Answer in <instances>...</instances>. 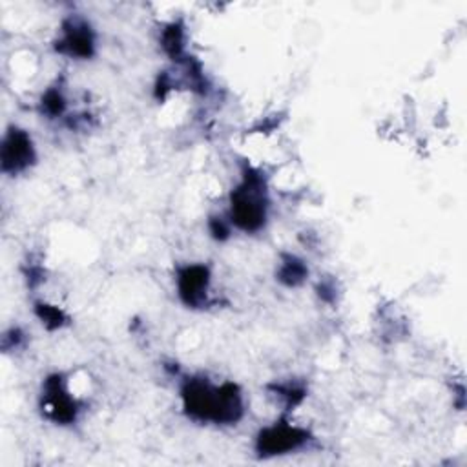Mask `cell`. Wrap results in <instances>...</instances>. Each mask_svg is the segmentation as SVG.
I'll use <instances>...</instances> for the list:
<instances>
[{
  "label": "cell",
  "mask_w": 467,
  "mask_h": 467,
  "mask_svg": "<svg viewBox=\"0 0 467 467\" xmlns=\"http://www.w3.org/2000/svg\"><path fill=\"white\" fill-rule=\"evenodd\" d=\"M184 414L199 423L234 425L243 418V394L235 383L213 385L206 378H188L181 387Z\"/></svg>",
  "instance_id": "obj_1"
},
{
  "label": "cell",
  "mask_w": 467,
  "mask_h": 467,
  "mask_svg": "<svg viewBox=\"0 0 467 467\" xmlns=\"http://www.w3.org/2000/svg\"><path fill=\"white\" fill-rule=\"evenodd\" d=\"M268 199L263 175L248 168L243 181L230 193V223L243 232L254 234L266 224Z\"/></svg>",
  "instance_id": "obj_2"
},
{
  "label": "cell",
  "mask_w": 467,
  "mask_h": 467,
  "mask_svg": "<svg viewBox=\"0 0 467 467\" xmlns=\"http://www.w3.org/2000/svg\"><path fill=\"white\" fill-rule=\"evenodd\" d=\"M310 432L305 427L294 425L286 420H279L268 427H263L255 436V452L259 458H272L294 452L306 445Z\"/></svg>",
  "instance_id": "obj_3"
},
{
  "label": "cell",
  "mask_w": 467,
  "mask_h": 467,
  "mask_svg": "<svg viewBox=\"0 0 467 467\" xmlns=\"http://www.w3.org/2000/svg\"><path fill=\"white\" fill-rule=\"evenodd\" d=\"M36 161V150L31 135L18 128L9 126L2 139L0 148V168L5 175H18L31 168Z\"/></svg>",
  "instance_id": "obj_4"
},
{
  "label": "cell",
  "mask_w": 467,
  "mask_h": 467,
  "mask_svg": "<svg viewBox=\"0 0 467 467\" xmlns=\"http://www.w3.org/2000/svg\"><path fill=\"white\" fill-rule=\"evenodd\" d=\"M42 407L47 418L58 425H69L77 420L80 403L66 387L62 374H51L42 385Z\"/></svg>",
  "instance_id": "obj_5"
},
{
  "label": "cell",
  "mask_w": 467,
  "mask_h": 467,
  "mask_svg": "<svg viewBox=\"0 0 467 467\" xmlns=\"http://www.w3.org/2000/svg\"><path fill=\"white\" fill-rule=\"evenodd\" d=\"M55 49L71 58H91L95 55V35L88 22L69 18L62 24V35L55 44Z\"/></svg>",
  "instance_id": "obj_6"
},
{
  "label": "cell",
  "mask_w": 467,
  "mask_h": 467,
  "mask_svg": "<svg viewBox=\"0 0 467 467\" xmlns=\"http://www.w3.org/2000/svg\"><path fill=\"white\" fill-rule=\"evenodd\" d=\"M177 294L186 306H204L210 290V270L204 265L192 263L177 272Z\"/></svg>",
  "instance_id": "obj_7"
},
{
  "label": "cell",
  "mask_w": 467,
  "mask_h": 467,
  "mask_svg": "<svg viewBox=\"0 0 467 467\" xmlns=\"http://www.w3.org/2000/svg\"><path fill=\"white\" fill-rule=\"evenodd\" d=\"M275 277L285 286L294 288V286H299L305 283V279L308 277V266L305 265L303 259H299L292 254H285L281 257V265L277 268Z\"/></svg>",
  "instance_id": "obj_8"
},
{
  "label": "cell",
  "mask_w": 467,
  "mask_h": 467,
  "mask_svg": "<svg viewBox=\"0 0 467 467\" xmlns=\"http://www.w3.org/2000/svg\"><path fill=\"white\" fill-rule=\"evenodd\" d=\"M35 314L40 319V323L49 330L62 328L67 323L66 312L62 308H58L57 305H49L46 301H36L35 303Z\"/></svg>",
  "instance_id": "obj_9"
},
{
  "label": "cell",
  "mask_w": 467,
  "mask_h": 467,
  "mask_svg": "<svg viewBox=\"0 0 467 467\" xmlns=\"http://www.w3.org/2000/svg\"><path fill=\"white\" fill-rule=\"evenodd\" d=\"M162 47L173 60H181L184 55V31L181 24L173 22L162 31Z\"/></svg>",
  "instance_id": "obj_10"
},
{
  "label": "cell",
  "mask_w": 467,
  "mask_h": 467,
  "mask_svg": "<svg viewBox=\"0 0 467 467\" xmlns=\"http://www.w3.org/2000/svg\"><path fill=\"white\" fill-rule=\"evenodd\" d=\"M40 109L46 113L49 119H55L64 113L66 109V97L58 88H49L42 99H40Z\"/></svg>",
  "instance_id": "obj_11"
},
{
  "label": "cell",
  "mask_w": 467,
  "mask_h": 467,
  "mask_svg": "<svg viewBox=\"0 0 467 467\" xmlns=\"http://www.w3.org/2000/svg\"><path fill=\"white\" fill-rule=\"evenodd\" d=\"M275 392L279 398L285 400L286 407L292 409L296 405H299L305 398V389L299 387V385H292V383H286V385H277L275 387Z\"/></svg>",
  "instance_id": "obj_12"
},
{
  "label": "cell",
  "mask_w": 467,
  "mask_h": 467,
  "mask_svg": "<svg viewBox=\"0 0 467 467\" xmlns=\"http://www.w3.org/2000/svg\"><path fill=\"white\" fill-rule=\"evenodd\" d=\"M208 228H210V234L212 237L223 241L230 235V223L224 221L223 217H210V223H208Z\"/></svg>",
  "instance_id": "obj_13"
}]
</instances>
